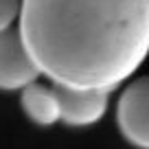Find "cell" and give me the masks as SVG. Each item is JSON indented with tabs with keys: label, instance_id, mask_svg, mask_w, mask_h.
Instances as JSON below:
<instances>
[{
	"label": "cell",
	"instance_id": "obj_1",
	"mask_svg": "<svg viewBox=\"0 0 149 149\" xmlns=\"http://www.w3.org/2000/svg\"><path fill=\"white\" fill-rule=\"evenodd\" d=\"M20 35L53 84L114 90L149 55V0H22Z\"/></svg>",
	"mask_w": 149,
	"mask_h": 149
},
{
	"label": "cell",
	"instance_id": "obj_2",
	"mask_svg": "<svg viewBox=\"0 0 149 149\" xmlns=\"http://www.w3.org/2000/svg\"><path fill=\"white\" fill-rule=\"evenodd\" d=\"M116 123L130 145L149 149V77H140L123 90L116 105Z\"/></svg>",
	"mask_w": 149,
	"mask_h": 149
},
{
	"label": "cell",
	"instance_id": "obj_3",
	"mask_svg": "<svg viewBox=\"0 0 149 149\" xmlns=\"http://www.w3.org/2000/svg\"><path fill=\"white\" fill-rule=\"evenodd\" d=\"M33 57L29 55L20 29L0 31V90H22L40 77Z\"/></svg>",
	"mask_w": 149,
	"mask_h": 149
},
{
	"label": "cell",
	"instance_id": "obj_4",
	"mask_svg": "<svg viewBox=\"0 0 149 149\" xmlns=\"http://www.w3.org/2000/svg\"><path fill=\"white\" fill-rule=\"evenodd\" d=\"M61 107V121L72 127H86L101 121L110 103V88H70L55 84Z\"/></svg>",
	"mask_w": 149,
	"mask_h": 149
},
{
	"label": "cell",
	"instance_id": "obj_5",
	"mask_svg": "<svg viewBox=\"0 0 149 149\" xmlns=\"http://www.w3.org/2000/svg\"><path fill=\"white\" fill-rule=\"evenodd\" d=\"M20 105H22L24 114L37 125L48 127L61 118V107H59V99H57L55 88L51 90L46 86H40L37 81L22 88Z\"/></svg>",
	"mask_w": 149,
	"mask_h": 149
},
{
	"label": "cell",
	"instance_id": "obj_6",
	"mask_svg": "<svg viewBox=\"0 0 149 149\" xmlns=\"http://www.w3.org/2000/svg\"><path fill=\"white\" fill-rule=\"evenodd\" d=\"M22 9V0H0V31L9 29Z\"/></svg>",
	"mask_w": 149,
	"mask_h": 149
}]
</instances>
